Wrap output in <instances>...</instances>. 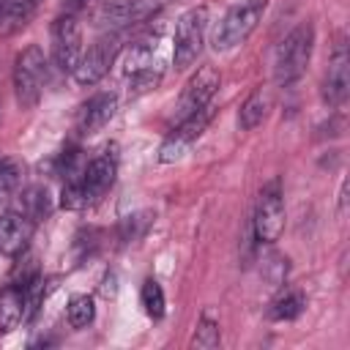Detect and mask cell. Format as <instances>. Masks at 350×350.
<instances>
[{"label": "cell", "mask_w": 350, "mask_h": 350, "mask_svg": "<svg viewBox=\"0 0 350 350\" xmlns=\"http://www.w3.org/2000/svg\"><path fill=\"white\" fill-rule=\"evenodd\" d=\"M205 27H208V8L205 5H194L189 11L180 14V19L175 22V36H172V63L178 71L189 68L205 41Z\"/></svg>", "instance_id": "obj_5"}, {"label": "cell", "mask_w": 350, "mask_h": 350, "mask_svg": "<svg viewBox=\"0 0 350 350\" xmlns=\"http://www.w3.org/2000/svg\"><path fill=\"white\" fill-rule=\"evenodd\" d=\"M312 49H314V27L312 22H301L295 25L282 44L276 46V57H273V79L282 88H290L293 82H298L312 60Z\"/></svg>", "instance_id": "obj_2"}, {"label": "cell", "mask_w": 350, "mask_h": 350, "mask_svg": "<svg viewBox=\"0 0 350 350\" xmlns=\"http://www.w3.org/2000/svg\"><path fill=\"white\" fill-rule=\"evenodd\" d=\"M150 221H153L150 213H134V216H126V219L120 221V227H118V238H120L123 243H134V241H139V238L148 232Z\"/></svg>", "instance_id": "obj_23"}, {"label": "cell", "mask_w": 350, "mask_h": 350, "mask_svg": "<svg viewBox=\"0 0 350 350\" xmlns=\"http://www.w3.org/2000/svg\"><path fill=\"white\" fill-rule=\"evenodd\" d=\"M44 82H46V57H44V49L38 44H30L14 60V90H16V101L25 109L36 107L38 98H41V93H44Z\"/></svg>", "instance_id": "obj_4"}, {"label": "cell", "mask_w": 350, "mask_h": 350, "mask_svg": "<svg viewBox=\"0 0 350 350\" xmlns=\"http://www.w3.org/2000/svg\"><path fill=\"white\" fill-rule=\"evenodd\" d=\"M115 109H118V96L115 93H96V96H90L82 104L79 115H77V131L88 134V137L96 134L98 129H104L112 120Z\"/></svg>", "instance_id": "obj_14"}, {"label": "cell", "mask_w": 350, "mask_h": 350, "mask_svg": "<svg viewBox=\"0 0 350 350\" xmlns=\"http://www.w3.org/2000/svg\"><path fill=\"white\" fill-rule=\"evenodd\" d=\"M19 183V167L14 161H0V202H5Z\"/></svg>", "instance_id": "obj_24"}, {"label": "cell", "mask_w": 350, "mask_h": 350, "mask_svg": "<svg viewBox=\"0 0 350 350\" xmlns=\"http://www.w3.org/2000/svg\"><path fill=\"white\" fill-rule=\"evenodd\" d=\"M66 314H68V325H71V328H88V325L93 323V317H96L93 298H90V295H74V298L68 301Z\"/></svg>", "instance_id": "obj_21"}, {"label": "cell", "mask_w": 350, "mask_h": 350, "mask_svg": "<svg viewBox=\"0 0 350 350\" xmlns=\"http://www.w3.org/2000/svg\"><path fill=\"white\" fill-rule=\"evenodd\" d=\"M115 175H118V161L112 153H101L90 159L77 175L66 178L63 191H60V205L66 211H82L98 202L112 189Z\"/></svg>", "instance_id": "obj_1"}, {"label": "cell", "mask_w": 350, "mask_h": 350, "mask_svg": "<svg viewBox=\"0 0 350 350\" xmlns=\"http://www.w3.org/2000/svg\"><path fill=\"white\" fill-rule=\"evenodd\" d=\"M49 55L52 66L57 71H74L79 55H82V30L74 14H60L49 27Z\"/></svg>", "instance_id": "obj_8"}, {"label": "cell", "mask_w": 350, "mask_h": 350, "mask_svg": "<svg viewBox=\"0 0 350 350\" xmlns=\"http://www.w3.org/2000/svg\"><path fill=\"white\" fill-rule=\"evenodd\" d=\"M159 8V0H109L98 11V25L104 33H120L142 19H148Z\"/></svg>", "instance_id": "obj_12"}, {"label": "cell", "mask_w": 350, "mask_h": 350, "mask_svg": "<svg viewBox=\"0 0 350 350\" xmlns=\"http://www.w3.org/2000/svg\"><path fill=\"white\" fill-rule=\"evenodd\" d=\"M139 304L145 309L148 317L153 320H161L164 317V309H167V301H164V290L156 279H145L142 282V290H139Z\"/></svg>", "instance_id": "obj_19"}, {"label": "cell", "mask_w": 350, "mask_h": 350, "mask_svg": "<svg viewBox=\"0 0 350 350\" xmlns=\"http://www.w3.org/2000/svg\"><path fill=\"white\" fill-rule=\"evenodd\" d=\"M268 109H271V96H268L262 88H257V90L249 93V98L241 104V109H238V126H241L243 131L257 129V126L265 120Z\"/></svg>", "instance_id": "obj_17"}, {"label": "cell", "mask_w": 350, "mask_h": 350, "mask_svg": "<svg viewBox=\"0 0 350 350\" xmlns=\"http://www.w3.org/2000/svg\"><path fill=\"white\" fill-rule=\"evenodd\" d=\"M213 112H216V107H213V101H211L208 107H202V109H197V112L180 118L178 126H175V129L167 134V139L161 142V148H159V161H164V164L178 161V159L191 148V142L200 139V134H202L205 126L211 123Z\"/></svg>", "instance_id": "obj_9"}, {"label": "cell", "mask_w": 350, "mask_h": 350, "mask_svg": "<svg viewBox=\"0 0 350 350\" xmlns=\"http://www.w3.org/2000/svg\"><path fill=\"white\" fill-rule=\"evenodd\" d=\"M304 306H306V295L301 290H290V293H284L282 298L273 301L271 317L273 320H295V317H301Z\"/></svg>", "instance_id": "obj_20"}, {"label": "cell", "mask_w": 350, "mask_h": 350, "mask_svg": "<svg viewBox=\"0 0 350 350\" xmlns=\"http://www.w3.org/2000/svg\"><path fill=\"white\" fill-rule=\"evenodd\" d=\"M252 230H254L257 243H276L279 241V235L284 230V197H282L279 180H271L262 186L257 208H254Z\"/></svg>", "instance_id": "obj_7"}, {"label": "cell", "mask_w": 350, "mask_h": 350, "mask_svg": "<svg viewBox=\"0 0 350 350\" xmlns=\"http://www.w3.org/2000/svg\"><path fill=\"white\" fill-rule=\"evenodd\" d=\"M219 82H221V77H219V71L213 66H200L191 74V79L186 82V88H183V93H180V98L175 104L178 120L191 115V112H197V109H202V107H208L213 101L216 90H219Z\"/></svg>", "instance_id": "obj_11"}, {"label": "cell", "mask_w": 350, "mask_h": 350, "mask_svg": "<svg viewBox=\"0 0 350 350\" xmlns=\"http://www.w3.org/2000/svg\"><path fill=\"white\" fill-rule=\"evenodd\" d=\"M320 93H323V101L334 109L347 101V93H350V52H347V44L342 38L336 41V46L331 52Z\"/></svg>", "instance_id": "obj_10"}, {"label": "cell", "mask_w": 350, "mask_h": 350, "mask_svg": "<svg viewBox=\"0 0 350 350\" xmlns=\"http://www.w3.org/2000/svg\"><path fill=\"white\" fill-rule=\"evenodd\" d=\"M118 52H120V36H118V33H104L101 38H96V41L79 55V60H77V66H74V71H71L74 79H77L79 85H85V88L101 82V79L107 77V71L112 68Z\"/></svg>", "instance_id": "obj_6"}, {"label": "cell", "mask_w": 350, "mask_h": 350, "mask_svg": "<svg viewBox=\"0 0 350 350\" xmlns=\"http://www.w3.org/2000/svg\"><path fill=\"white\" fill-rule=\"evenodd\" d=\"M265 11H268V0H243V3L232 5L221 16L219 27L213 30V49L227 52V49L241 46L257 30Z\"/></svg>", "instance_id": "obj_3"}, {"label": "cell", "mask_w": 350, "mask_h": 350, "mask_svg": "<svg viewBox=\"0 0 350 350\" xmlns=\"http://www.w3.org/2000/svg\"><path fill=\"white\" fill-rule=\"evenodd\" d=\"M25 312H27L25 287L8 282L0 290V334H8L14 328H19V323H25Z\"/></svg>", "instance_id": "obj_15"}, {"label": "cell", "mask_w": 350, "mask_h": 350, "mask_svg": "<svg viewBox=\"0 0 350 350\" xmlns=\"http://www.w3.org/2000/svg\"><path fill=\"white\" fill-rule=\"evenodd\" d=\"M16 208L38 224L41 219H46V216L52 213V197H49L46 186H27V189L19 194Z\"/></svg>", "instance_id": "obj_18"}, {"label": "cell", "mask_w": 350, "mask_h": 350, "mask_svg": "<svg viewBox=\"0 0 350 350\" xmlns=\"http://www.w3.org/2000/svg\"><path fill=\"white\" fill-rule=\"evenodd\" d=\"M36 221L25 216L19 208H8L0 213V254L5 257H19L25 254L30 238H33Z\"/></svg>", "instance_id": "obj_13"}, {"label": "cell", "mask_w": 350, "mask_h": 350, "mask_svg": "<svg viewBox=\"0 0 350 350\" xmlns=\"http://www.w3.org/2000/svg\"><path fill=\"white\" fill-rule=\"evenodd\" d=\"M41 0H0V30L11 33L25 27L38 11Z\"/></svg>", "instance_id": "obj_16"}, {"label": "cell", "mask_w": 350, "mask_h": 350, "mask_svg": "<svg viewBox=\"0 0 350 350\" xmlns=\"http://www.w3.org/2000/svg\"><path fill=\"white\" fill-rule=\"evenodd\" d=\"M219 342H221V336H219V323L213 320L211 312H205V314L200 317V323H197L194 336H191V347H205V350H211V347H219Z\"/></svg>", "instance_id": "obj_22"}]
</instances>
